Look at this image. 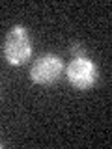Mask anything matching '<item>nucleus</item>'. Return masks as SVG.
I'll return each instance as SVG.
<instances>
[{"mask_svg": "<svg viewBox=\"0 0 112 149\" xmlns=\"http://www.w3.org/2000/svg\"><path fill=\"white\" fill-rule=\"evenodd\" d=\"M32 56V39L24 26H13L4 41V58L9 65H24Z\"/></svg>", "mask_w": 112, "mask_h": 149, "instance_id": "obj_1", "label": "nucleus"}, {"mask_svg": "<svg viewBox=\"0 0 112 149\" xmlns=\"http://www.w3.org/2000/svg\"><path fill=\"white\" fill-rule=\"evenodd\" d=\"M65 77L75 90H90L97 82L99 71L90 58H73L65 67Z\"/></svg>", "mask_w": 112, "mask_h": 149, "instance_id": "obj_2", "label": "nucleus"}, {"mask_svg": "<svg viewBox=\"0 0 112 149\" xmlns=\"http://www.w3.org/2000/svg\"><path fill=\"white\" fill-rule=\"evenodd\" d=\"M64 73V62L56 54H43L32 63L30 78L36 84H52Z\"/></svg>", "mask_w": 112, "mask_h": 149, "instance_id": "obj_3", "label": "nucleus"}, {"mask_svg": "<svg viewBox=\"0 0 112 149\" xmlns=\"http://www.w3.org/2000/svg\"><path fill=\"white\" fill-rule=\"evenodd\" d=\"M71 54H75V58H84V50L78 47V43L71 45Z\"/></svg>", "mask_w": 112, "mask_h": 149, "instance_id": "obj_4", "label": "nucleus"}, {"mask_svg": "<svg viewBox=\"0 0 112 149\" xmlns=\"http://www.w3.org/2000/svg\"><path fill=\"white\" fill-rule=\"evenodd\" d=\"M0 147H2V146H0Z\"/></svg>", "mask_w": 112, "mask_h": 149, "instance_id": "obj_5", "label": "nucleus"}]
</instances>
